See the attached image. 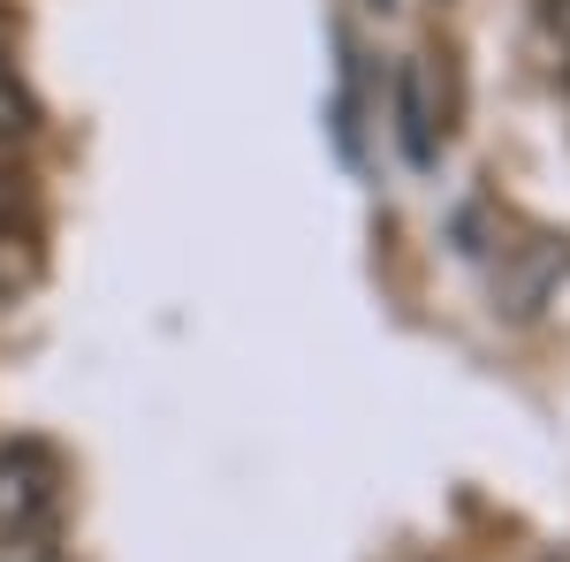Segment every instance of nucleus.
<instances>
[{
  "instance_id": "nucleus-1",
  "label": "nucleus",
  "mask_w": 570,
  "mask_h": 562,
  "mask_svg": "<svg viewBox=\"0 0 570 562\" xmlns=\"http://www.w3.org/2000/svg\"><path fill=\"white\" fill-rule=\"evenodd\" d=\"M61 510V464L46 441H8L0 448V548L46 540V524Z\"/></svg>"
},
{
  "instance_id": "nucleus-2",
  "label": "nucleus",
  "mask_w": 570,
  "mask_h": 562,
  "mask_svg": "<svg viewBox=\"0 0 570 562\" xmlns=\"http://www.w3.org/2000/svg\"><path fill=\"white\" fill-rule=\"evenodd\" d=\"M395 122H403V152L426 168V160H434V130H426V91H419V69H403V85H395Z\"/></svg>"
},
{
  "instance_id": "nucleus-6",
  "label": "nucleus",
  "mask_w": 570,
  "mask_h": 562,
  "mask_svg": "<svg viewBox=\"0 0 570 562\" xmlns=\"http://www.w3.org/2000/svg\"><path fill=\"white\" fill-rule=\"evenodd\" d=\"M0 168H8V145H0Z\"/></svg>"
},
{
  "instance_id": "nucleus-5",
  "label": "nucleus",
  "mask_w": 570,
  "mask_h": 562,
  "mask_svg": "<svg viewBox=\"0 0 570 562\" xmlns=\"http://www.w3.org/2000/svg\"><path fill=\"white\" fill-rule=\"evenodd\" d=\"M8 289H16V266H8V252H0V297H8Z\"/></svg>"
},
{
  "instance_id": "nucleus-4",
  "label": "nucleus",
  "mask_w": 570,
  "mask_h": 562,
  "mask_svg": "<svg viewBox=\"0 0 570 562\" xmlns=\"http://www.w3.org/2000/svg\"><path fill=\"white\" fill-rule=\"evenodd\" d=\"M540 23H548V39L570 53V0H540Z\"/></svg>"
},
{
  "instance_id": "nucleus-3",
  "label": "nucleus",
  "mask_w": 570,
  "mask_h": 562,
  "mask_svg": "<svg viewBox=\"0 0 570 562\" xmlns=\"http://www.w3.org/2000/svg\"><path fill=\"white\" fill-rule=\"evenodd\" d=\"M31 122H39V107H31V91L16 85V61H8V46H0V145L31 137Z\"/></svg>"
}]
</instances>
